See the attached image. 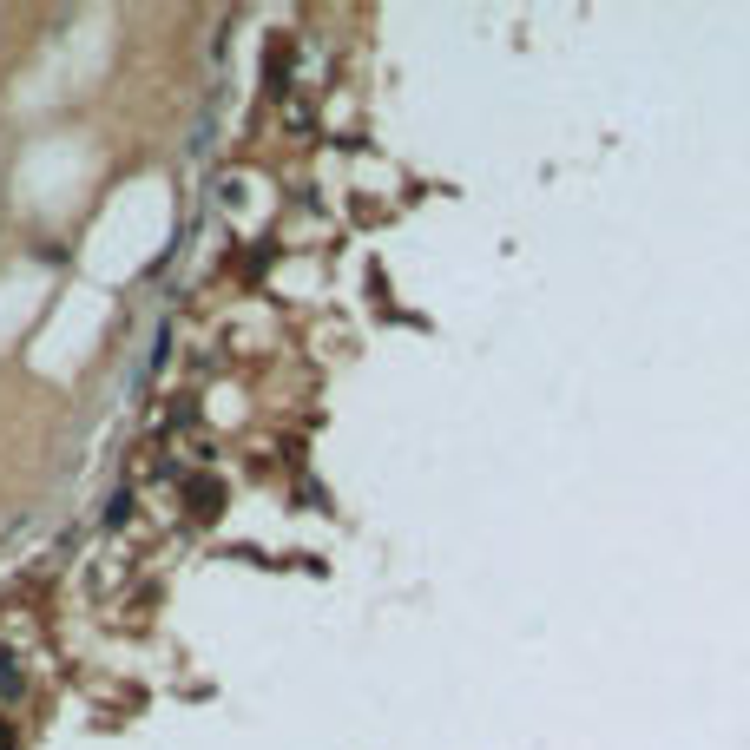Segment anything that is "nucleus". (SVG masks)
<instances>
[{"mask_svg":"<svg viewBox=\"0 0 750 750\" xmlns=\"http://www.w3.org/2000/svg\"><path fill=\"white\" fill-rule=\"evenodd\" d=\"M0 750H14V731H7V724H0Z\"/></svg>","mask_w":750,"mask_h":750,"instance_id":"obj_1","label":"nucleus"}]
</instances>
